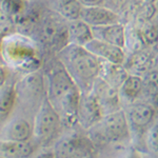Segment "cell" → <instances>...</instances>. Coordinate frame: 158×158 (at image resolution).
<instances>
[{
    "mask_svg": "<svg viewBox=\"0 0 158 158\" xmlns=\"http://www.w3.org/2000/svg\"><path fill=\"white\" fill-rule=\"evenodd\" d=\"M45 97L65 124L77 122V108L81 91L59 60L45 76Z\"/></svg>",
    "mask_w": 158,
    "mask_h": 158,
    "instance_id": "cell-1",
    "label": "cell"
},
{
    "mask_svg": "<svg viewBox=\"0 0 158 158\" xmlns=\"http://www.w3.org/2000/svg\"><path fill=\"white\" fill-rule=\"evenodd\" d=\"M57 59L64 67L81 92H90L100 75L102 60L92 54L85 47L76 44L65 45L56 53Z\"/></svg>",
    "mask_w": 158,
    "mask_h": 158,
    "instance_id": "cell-2",
    "label": "cell"
},
{
    "mask_svg": "<svg viewBox=\"0 0 158 158\" xmlns=\"http://www.w3.org/2000/svg\"><path fill=\"white\" fill-rule=\"evenodd\" d=\"M37 27L41 42L56 53L69 44L68 21L52 10L39 17Z\"/></svg>",
    "mask_w": 158,
    "mask_h": 158,
    "instance_id": "cell-3",
    "label": "cell"
},
{
    "mask_svg": "<svg viewBox=\"0 0 158 158\" xmlns=\"http://www.w3.org/2000/svg\"><path fill=\"white\" fill-rule=\"evenodd\" d=\"M129 121L122 110L106 114L90 130L92 139L99 142L120 141L129 135Z\"/></svg>",
    "mask_w": 158,
    "mask_h": 158,
    "instance_id": "cell-4",
    "label": "cell"
},
{
    "mask_svg": "<svg viewBox=\"0 0 158 158\" xmlns=\"http://www.w3.org/2000/svg\"><path fill=\"white\" fill-rule=\"evenodd\" d=\"M61 119L49 99L44 97L40 102L33 124V136L40 142H49L59 131Z\"/></svg>",
    "mask_w": 158,
    "mask_h": 158,
    "instance_id": "cell-5",
    "label": "cell"
},
{
    "mask_svg": "<svg viewBox=\"0 0 158 158\" xmlns=\"http://www.w3.org/2000/svg\"><path fill=\"white\" fill-rule=\"evenodd\" d=\"M92 153L90 140L85 137L72 135L60 139L54 148L55 158H89Z\"/></svg>",
    "mask_w": 158,
    "mask_h": 158,
    "instance_id": "cell-6",
    "label": "cell"
},
{
    "mask_svg": "<svg viewBox=\"0 0 158 158\" xmlns=\"http://www.w3.org/2000/svg\"><path fill=\"white\" fill-rule=\"evenodd\" d=\"M103 113L93 92H81L77 108V122L82 128L91 129L102 118Z\"/></svg>",
    "mask_w": 158,
    "mask_h": 158,
    "instance_id": "cell-7",
    "label": "cell"
},
{
    "mask_svg": "<svg viewBox=\"0 0 158 158\" xmlns=\"http://www.w3.org/2000/svg\"><path fill=\"white\" fill-rule=\"evenodd\" d=\"M80 19L91 27H102L116 22H120L119 14L113 9L104 6L103 4L83 6L80 14Z\"/></svg>",
    "mask_w": 158,
    "mask_h": 158,
    "instance_id": "cell-8",
    "label": "cell"
},
{
    "mask_svg": "<svg viewBox=\"0 0 158 158\" xmlns=\"http://www.w3.org/2000/svg\"><path fill=\"white\" fill-rule=\"evenodd\" d=\"M92 92L96 96L102 110L103 115L119 110V92L110 85L102 78L98 77L94 82Z\"/></svg>",
    "mask_w": 158,
    "mask_h": 158,
    "instance_id": "cell-9",
    "label": "cell"
},
{
    "mask_svg": "<svg viewBox=\"0 0 158 158\" xmlns=\"http://www.w3.org/2000/svg\"><path fill=\"white\" fill-rule=\"evenodd\" d=\"M85 48L90 51L92 54L97 56L99 59L108 61V62L123 64L127 58L124 49H121L111 43L101 41L96 38H93Z\"/></svg>",
    "mask_w": 158,
    "mask_h": 158,
    "instance_id": "cell-10",
    "label": "cell"
},
{
    "mask_svg": "<svg viewBox=\"0 0 158 158\" xmlns=\"http://www.w3.org/2000/svg\"><path fill=\"white\" fill-rule=\"evenodd\" d=\"M93 36L96 39L101 41L111 43L121 49H126L127 47V30L124 24L121 22H116L102 27H92Z\"/></svg>",
    "mask_w": 158,
    "mask_h": 158,
    "instance_id": "cell-11",
    "label": "cell"
},
{
    "mask_svg": "<svg viewBox=\"0 0 158 158\" xmlns=\"http://www.w3.org/2000/svg\"><path fill=\"white\" fill-rule=\"evenodd\" d=\"M33 136V127L24 118L17 117L11 120L4 127L0 135L1 140H13V141H29Z\"/></svg>",
    "mask_w": 158,
    "mask_h": 158,
    "instance_id": "cell-12",
    "label": "cell"
},
{
    "mask_svg": "<svg viewBox=\"0 0 158 158\" xmlns=\"http://www.w3.org/2000/svg\"><path fill=\"white\" fill-rule=\"evenodd\" d=\"M153 62L154 58L151 53L143 49H139L134 51L128 58H126L123 65L129 74L142 77L144 74L153 69Z\"/></svg>",
    "mask_w": 158,
    "mask_h": 158,
    "instance_id": "cell-13",
    "label": "cell"
},
{
    "mask_svg": "<svg viewBox=\"0 0 158 158\" xmlns=\"http://www.w3.org/2000/svg\"><path fill=\"white\" fill-rule=\"evenodd\" d=\"M155 116V109L151 103L132 102L128 110L127 118L134 128L143 129L152 122Z\"/></svg>",
    "mask_w": 158,
    "mask_h": 158,
    "instance_id": "cell-14",
    "label": "cell"
},
{
    "mask_svg": "<svg viewBox=\"0 0 158 158\" xmlns=\"http://www.w3.org/2000/svg\"><path fill=\"white\" fill-rule=\"evenodd\" d=\"M94 38L93 31L81 19L68 22V41L71 44L85 47Z\"/></svg>",
    "mask_w": 158,
    "mask_h": 158,
    "instance_id": "cell-15",
    "label": "cell"
},
{
    "mask_svg": "<svg viewBox=\"0 0 158 158\" xmlns=\"http://www.w3.org/2000/svg\"><path fill=\"white\" fill-rule=\"evenodd\" d=\"M6 54L9 55L10 60L17 64H27L29 60L37 62L35 57V51L33 50L32 45L27 42H22L20 40H14L10 41L6 44Z\"/></svg>",
    "mask_w": 158,
    "mask_h": 158,
    "instance_id": "cell-16",
    "label": "cell"
},
{
    "mask_svg": "<svg viewBox=\"0 0 158 158\" xmlns=\"http://www.w3.org/2000/svg\"><path fill=\"white\" fill-rule=\"evenodd\" d=\"M128 75L129 72L123 64H117V63H112L102 60L99 77L102 78L106 82H108L113 88L119 90V88L128 77Z\"/></svg>",
    "mask_w": 158,
    "mask_h": 158,
    "instance_id": "cell-17",
    "label": "cell"
},
{
    "mask_svg": "<svg viewBox=\"0 0 158 158\" xmlns=\"http://www.w3.org/2000/svg\"><path fill=\"white\" fill-rule=\"evenodd\" d=\"M33 151V146L29 141L0 139V156L3 158H30Z\"/></svg>",
    "mask_w": 158,
    "mask_h": 158,
    "instance_id": "cell-18",
    "label": "cell"
},
{
    "mask_svg": "<svg viewBox=\"0 0 158 158\" xmlns=\"http://www.w3.org/2000/svg\"><path fill=\"white\" fill-rule=\"evenodd\" d=\"M83 4L80 0H55L52 11L57 13L68 22L80 19Z\"/></svg>",
    "mask_w": 158,
    "mask_h": 158,
    "instance_id": "cell-19",
    "label": "cell"
},
{
    "mask_svg": "<svg viewBox=\"0 0 158 158\" xmlns=\"http://www.w3.org/2000/svg\"><path fill=\"white\" fill-rule=\"evenodd\" d=\"M142 89H143V81L141 76L129 74L119 88V96L130 102H134L136 98L139 97L140 94H142Z\"/></svg>",
    "mask_w": 158,
    "mask_h": 158,
    "instance_id": "cell-20",
    "label": "cell"
},
{
    "mask_svg": "<svg viewBox=\"0 0 158 158\" xmlns=\"http://www.w3.org/2000/svg\"><path fill=\"white\" fill-rule=\"evenodd\" d=\"M17 100L15 85L4 83L0 88V120H4L10 116Z\"/></svg>",
    "mask_w": 158,
    "mask_h": 158,
    "instance_id": "cell-21",
    "label": "cell"
},
{
    "mask_svg": "<svg viewBox=\"0 0 158 158\" xmlns=\"http://www.w3.org/2000/svg\"><path fill=\"white\" fill-rule=\"evenodd\" d=\"M142 94L153 106H158V70L152 69L142 76Z\"/></svg>",
    "mask_w": 158,
    "mask_h": 158,
    "instance_id": "cell-22",
    "label": "cell"
},
{
    "mask_svg": "<svg viewBox=\"0 0 158 158\" xmlns=\"http://www.w3.org/2000/svg\"><path fill=\"white\" fill-rule=\"evenodd\" d=\"M140 42L146 47H154L158 44V24L152 21L143 22L141 27L137 31Z\"/></svg>",
    "mask_w": 158,
    "mask_h": 158,
    "instance_id": "cell-23",
    "label": "cell"
},
{
    "mask_svg": "<svg viewBox=\"0 0 158 158\" xmlns=\"http://www.w3.org/2000/svg\"><path fill=\"white\" fill-rule=\"evenodd\" d=\"M0 7L9 18L19 16L24 10L22 0H1Z\"/></svg>",
    "mask_w": 158,
    "mask_h": 158,
    "instance_id": "cell-24",
    "label": "cell"
},
{
    "mask_svg": "<svg viewBox=\"0 0 158 158\" xmlns=\"http://www.w3.org/2000/svg\"><path fill=\"white\" fill-rule=\"evenodd\" d=\"M149 141H150V144H151L153 148L158 149V123L153 126L151 130H150Z\"/></svg>",
    "mask_w": 158,
    "mask_h": 158,
    "instance_id": "cell-25",
    "label": "cell"
},
{
    "mask_svg": "<svg viewBox=\"0 0 158 158\" xmlns=\"http://www.w3.org/2000/svg\"><path fill=\"white\" fill-rule=\"evenodd\" d=\"M103 1H106V0H103ZM109 1L112 2V4H114V6H116V9L122 10L124 6H128L130 0H109Z\"/></svg>",
    "mask_w": 158,
    "mask_h": 158,
    "instance_id": "cell-26",
    "label": "cell"
},
{
    "mask_svg": "<svg viewBox=\"0 0 158 158\" xmlns=\"http://www.w3.org/2000/svg\"><path fill=\"white\" fill-rule=\"evenodd\" d=\"M6 72L3 67L0 65V88L6 83Z\"/></svg>",
    "mask_w": 158,
    "mask_h": 158,
    "instance_id": "cell-27",
    "label": "cell"
},
{
    "mask_svg": "<svg viewBox=\"0 0 158 158\" xmlns=\"http://www.w3.org/2000/svg\"><path fill=\"white\" fill-rule=\"evenodd\" d=\"M36 158H55L53 153H48V154H41L39 156H37Z\"/></svg>",
    "mask_w": 158,
    "mask_h": 158,
    "instance_id": "cell-28",
    "label": "cell"
},
{
    "mask_svg": "<svg viewBox=\"0 0 158 158\" xmlns=\"http://www.w3.org/2000/svg\"><path fill=\"white\" fill-rule=\"evenodd\" d=\"M152 2L154 3V6H155V7H156V10L158 12V0H152Z\"/></svg>",
    "mask_w": 158,
    "mask_h": 158,
    "instance_id": "cell-29",
    "label": "cell"
},
{
    "mask_svg": "<svg viewBox=\"0 0 158 158\" xmlns=\"http://www.w3.org/2000/svg\"><path fill=\"white\" fill-rule=\"evenodd\" d=\"M0 158H3V157H2V156H0Z\"/></svg>",
    "mask_w": 158,
    "mask_h": 158,
    "instance_id": "cell-30",
    "label": "cell"
},
{
    "mask_svg": "<svg viewBox=\"0 0 158 158\" xmlns=\"http://www.w3.org/2000/svg\"><path fill=\"white\" fill-rule=\"evenodd\" d=\"M0 2H1V0H0Z\"/></svg>",
    "mask_w": 158,
    "mask_h": 158,
    "instance_id": "cell-31",
    "label": "cell"
},
{
    "mask_svg": "<svg viewBox=\"0 0 158 158\" xmlns=\"http://www.w3.org/2000/svg\"><path fill=\"white\" fill-rule=\"evenodd\" d=\"M157 24H158V22H157Z\"/></svg>",
    "mask_w": 158,
    "mask_h": 158,
    "instance_id": "cell-32",
    "label": "cell"
}]
</instances>
